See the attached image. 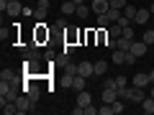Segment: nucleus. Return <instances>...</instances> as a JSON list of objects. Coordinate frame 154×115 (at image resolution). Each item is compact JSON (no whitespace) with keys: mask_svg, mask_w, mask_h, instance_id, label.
<instances>
[{"mask_svg":"<svg viewBox=\"0 0 154 115\" xmlns=\"http://www.w3.org/2000/svg\"><path fill=\"white\" fill-rule=\"evenodd\" d=\"M149 79H152V84H154V69H149Z\"/></svg>","mask_w":154,"mask_h":115,"instance_id":"obj_33","label":"nucleus"},{"mask_svg":"<svg viewBox=\"0 0 154 115\" xmlns=\"http://www.w3.org/2000/svg\"><path fill=\"white\" fill-rule=\"evenodd\" d=\"M141 113H146V115H154V97H152V95L141 100Z\"/></svg>","mask_w":154,"mask_h":115,"instance_id":"obj_12","label":"nucleus"},{"mask_svg":"<svg viewBox=\"0 0 154 115\" xmlns=\"http://www.w3.org/2000/svg\"><path fill=\"white\" fill-rule=\"evenodd\" d=\"M77 74L95 77V61H80V64H77Z\"/></svg>","mask_w":154,"mask_h":115,"instance_id":"obj_4","label":"nucleus"},{"mask_svg":"<svg viewBox=\"0 0 154 115\" xmlns=\"http://www.w3.org/2000/svg\"><path fill=\"white\" fill-rule=\"evenodd\" d=\"M126 77H121V74H118V77H116V90H118V87H126Z\"/></svg>","mask_w":154,"mask_h":115,"instance_id":"obj_30","label":"nucleus"},{"mask_svg":"<svg viewBox=\"0 0 154 115\" xmlns=\"http://www.w3.org/2000/svg\"><path fill=\"white\" fill-rule=\"evenodd\" d=\"M98 113V108H93V105H88V108H85V115H95Z\"/></svg>","mask_w":154,"mask_h":115,"instance_id":"obj_32","label":"nucleus"},{"mask_svg":"<svg viewBox=\"0 0 154 115\" xmlns=\"http://www.w3.org/2000/svg\"><path fill=\"white\" fill-rule=\"evenodd\" d=\"M23 95V87L13 79V82H3L0 79V97H5V100H11V102H16L18 97Z\"/></svg>","mask_w":154,"mask_h":115,"instance_id":"obj_1","label":"nucleus"},{"mask_svg":"<svg viewBox=\"0 0 154 115\" xmlns=\"http://www.w3.org/2000/svg\"><path fill=\"white\" fill-rule=\"evenodd\" d=\"M141 41H144V44H149V46L154 44V28H146V31H144V36H141Z\"/></svg>","mask_w":154,"mask_h":115,"instance_id":"obj_22","label":"nucleus"},{"mask_svg":"<svg viewBox=\"0 0 154 115\" xmlns=\"http://www.w3.org/2000/svg\"><path fill=\"white\" fill-rule=\"evenodd\" d=\"M146 97V95H144V87H136V84H134L131 90H128V102H134V105H141V100Z\"/></svg>","mask_w":154,"mask_h":115,"instance_id":"obj_5","label":"nucleus"},{"mask_svg":"<svg viewBox=\"0 0 154 115\" xmlns=\"http://www.w3.org/2000/svg\"><path fill=\"white\" fill-rule=\"evenodd\" d=\"M108 3H110V8H118V10H123L128 5V0H108Z\"/></svg>","mask_w":154,"mask_h":115,"instance_id":"obj_26","label":"nucleus"},{"mask_svg":"<svg viewBox=\"0 0 154 115\" xmlns=\"http://www.w3.org/2000/svg\"><path fill=\"white\" fill-rule=\"evenodd\" d=\"M23 10H26V8H23L21 3H18V0H13V3H8V8H5V13H8L11 18H18V16L23 13Z\"/></svg>","mask_w":154,"mask_h":115,"instance_id":"obj_7","label":"nucleus"},{"mask_svg":"<svg viewBox=\"0 0 154 115\" xmlns=\"http://www.w3.org/2000/svg\"><path fill=\"white\" fill-rule=\"evenodd\" d=\"M110 61H113V64H126V51L113 49V56H110Z\"/></svg>","mask_w":154,"mask_h":115,"instance_id":"obj_15","label":"nucleus"},{"mask_svg":"<svg viewBox=\"0 0 154 115\" xmlns=\"http://www.w3.org/2000/svg\"><path fill=\"white\" fill-rule=\"evenodd\" d=\"M3 3H13V0H3Z\"/></svg>","mask_w":154,"mask_h":115,"instance_id":"obj_37","label":"nucleus"},{"mask_svg":"<svg viewBox=\"0 0 154 115\" xmlns=\"http://www.w3.org/2000/svg\"><path fill=\"white\" fill-rule=\"evenodd\" d=\"M116 100H118V92H116V90L103 87V102H116Z\"/></svg>","mask_w":154,"mask_h":115,"instance_id":"obj_16","label":"nucleus"},{"mask_svg":"<svg viewBox=\"0 0 154 115\" xmlns=\"http://www.w3.org/2000/svg\"><path fill=\"white\" fill-rule=\"evenodd\" d=\"M46 13H49V0H38L36 8H33V18H36V21H44Z\"/></svg>","mask_w":154,"mask_h":115,"instance_id":"obj_3","label":"nucleus"},{"mask_svg":"<svg viewBox=\"0 0 154 115\" xmlns=\"http://www.w3.org/2000/svg\"><path fill=\"white\" fill-rule=\"evenodd\" d=\"M134 84H136V87H144V90H146V84H152V79H149V74L139 72V74H134Z\"/></svg>","mask_w":154,"mask_h":115,"instance_id":"obj_10","label":"nucleus"},{"mask_svg":"<svg viewBox=\"0 0 154 115\" xmlns=\"http://www.w3.org/2000/svg\"><path fill=\"white\" fill-rule=\"evenodd\" d=\"M149 16H152V13H149V8H139V10H136V18H134V21H136L139 26H144V23H149Z\"/></svg>","mask_w":154,"mask_h":115,"instance_id":"obj_11","label":"nucleus"},{"mask_svg":"<svg viewBox=\"0 0 154 115\" xmlns=\"http://www.w3.org/2000/svg\"><path fill=\"white\" fill-rule=\"evenodd\" d=\"M75 10H77L75 3H72V0H64V5H62V16H72Z\"/></svg>","mask_w":154,"mask_h":115,"instance_id":"obj_18","label":"nucleus"},{"mask_svg":"<svg viewBox=\"0 0 154 115\" xmlns=\"http://www.w3.org/2000/svg\"><path fill=\"white\" fill-rule=\"evenodd\" d=\"M105 72H108V61H105V59L95 61V77H103Z\"/></svg>","mask_w":154,"mask_h":115,"instance_id":"obj_17","label":"nucleus"},{"mask_svg":"<svg viewBox=\"0 0 154 115\" xmlns=\"http://www.w3.org/2000/svg\"><path fill=\"white\" fill-rule=\"evenodd\" d=\"M136 10H139V8H134V5H126V8H123V16H126L128 21H134V18H136Z\"/></svg>","mask_w":154,"mask_h":115,"instance_id":"obj_24","label":"nucleus"},{"mask_svg":"<svg viewBox=\"0 0 154 115\" xmlns=\"http://www.w3.org/2000/svg\"><path fill=\"white\" fill-rule=\"evenodd\" d=\"M103 87H108V90H116V77H108V79H105V84Z\"/></svg>","mask_w":154,"mask_h":115,"instance_id":"obj_31","label":"nucleus"},{"mask_svg":"<svg viewBox=\"0 0 154 115\" xmlns=\"http://www.w3.org/2000/svg\"><path fill=\"white\" fill-rule=\"evenodd\" d=\"M123 36L134 41V38H136V33H134V28H131V26H126V28H123Z\"/></svg>","mask_w":154,"mask_h":115,"instance_id":"obj_28","label":"nucleus"},{"mask_svg":"<svg viewBox=\"0 0 154 115\" xmlns=\"http://www.w3.org/2000/svg\"><path fill=\"white\" fill-rule=\"evenodd\" d=\"M88 13H90V5H85V3H82V5H77L75 16H77V18H88Z\"/></svg>","mask_w":154,"mask_h":115,"instance_id":"obj_23","label":"nucleus"},{"mask_svg":"<svg viewBox=\"0 0 154 115\" xmlns=\"http://www.w3.org/2000/svg\"><path fill=\"white\" fill-rule=\"evenodd\" d=\"M149 95H152V97H154V84H152V90H149Z\"/></svg>","mask_w":154,"mask_h":115,"instance_id":"obj_36","label":"nucleus"},{"mask_svg":"<svg viewBox=\"0 0 154 115\" xmlns=\"http://www.w3.org/2000/svg\"><path fill=\"white\" fill-rule=\"evenodd\" d=\"M0 79H3V82H13V79H16V72L13 69H3L0 72Z\"/></svg>","mask_w":154,"mask_h":115,"instance_id":"obj_20","label":"nucleus"},{"mask_svg":"<svg viewBox=\"0 0 154 115\" xmlns=\"http://www.w3.org/2000/svg\"><path fill=\"white\" fill-rule=\"evenodd\" d=\"M16 105H18V113H31V110H33V105H36V102H33V100L28 97L26 92H23L21 97L16 100Z\"/></svg>","mask_w":154,"mask_h":115,"instance_id":"obj_2","label":"nucleus"},{"mask_svg":"<svg viewBox=\"0 0 154 115\" xmlns=\"http://www.w3.org/2000/svg\"><path fill=\"white\" fill-rule=\"evenodd\" d=\"M123 16V10H118V8H108V18H110V21H118V18H121Z\"/></svg>","mask_w":154,"mask_h":115,"instance_id":"obj_25","label":"nucleus"},{"mask_svg":"<svg viewBox=\"0 0 154 115\" xmlns=\"http://www.w3.org/2000/svg\"><path fill=\"white\" fill-rule=\"evenodd\" d=\"M75 49H77V46H75V44H72V41H67V44H64V46H62V51H64V54H67V56H72V54H75Z\"/></svg>","mask_w":154,"mask_h":115,"instance_id":"obj_27","label":"nucleus"},{"mask_svg":"<svg viewBox=\"0 0 154 115\" xmlns=\"http://www.w3.org/2000/svg\"><path fill=\"white\" fill-rule=\"evenodd\" d=\"M149 13H154V3H152V5H149Z\"/></svg>","mask_w":154,"mask_h":115,"instance_id":"obj_35","label":"nucleus"},{"mask_svg":"<svg viewBox=\"0 0 154 115\" xmlns=\"http://www.w3.org/2000/svg\"><path fill=\"white\" fill-rule=\"evenodd\" d=\"M85 82H88V77L75 74V77H72V90H75V92H82V90H85Z\"/></svg>","mask_w":154,"mask_h":115,"instance_id":"obj_9","label":"nucleus"},{"mask_svg":"<svg viewBox=\"0 0 154 115\" xmlns=\"http://www.w3.org/2000/svg\"><path fill=\"white\" fill-rule=\"evenodd\" d=\"M146 49H149V44H144V41H136V38L131 41V54H136L139 59H141V56L146 54Z\"/></svg>","mask_w":154,"mask_h":115,"instance_id":"obj_8","label":"nucleus"},{"mask_svg":"<svg viewBox=\"0 0 154 115\" xmlns=\"http://www.w3.org/2000/svg\"><path fill=\"white\" fill-rule=\"evenodd\" d=\"M108 36H110V38H121V36H123V26L110 23V26H108Z\"/></svg>","mask_w":154,"mask_h":115,"instance_id":"obj_14","label":"nucleus"},{"mask_svg":"<svg viewBox=\"0 0 154 115\" xmlns=\"http://www.w3.org/2000/svg\"><path fill=\"white\" fill-rule=\"evenodd\" d=\"M110 23H113V21L108 18V13H100V16H98V28H108Z\"/></svg>","mask_w":154,"mask_h":115,"instance_id":"obj_19","label":"nucleus"},{"mask_svg":"<svg viewBox=\"0 0 154 115\" xmlns=\"http://www.w3.org/2000/svg\"><path fill=\"white\" fill-rule=\"evenodd\" d=\"M110 3L108 0H90V10L95 13V16H100V13H108Z\"/></svg>","mask_w":154,"mask_h":115,"instance_id":"obj_6","label":"nucleus"},{"mask_svg":"<svg viewBox=\"0 0 154 115\" xmlns=\"http://www.w3.org/2000/svg\"><path fill=\"white\" fill-rule=\"evenodd\" d=\"M72 3H75V5H82V3H85V0H72Z\"/></svg>","mask_w":154,"mask_h":115,"instance_id":"obj_34","label":"nucleus"},{"mask_svg":"<svg viewBox=\"0 0 154 115\" xmlns=\"http://www.w3.org/2000/svg\"><path fill=\"white\" fill-rule=\"evenodd\" d=\"M116 92H118V97H121V100H128V87H118Z\"/></svg>","mask_w":154,"mask_h":115,"instance_id":"obj_29","label":"nucleus"},{"mask_svg":"<svg viewBox=\"0 0 154 115\" xmlns=\"http://www.w3.org/2000/svg\"><path fill=\"white\" fill-rule=\"evenodd\" d=\"M110 105H113V115H116V113H123V110H126V100H121V97L116 100V102H110Z\"/></svg>","mask_w":154,"mask_h":115,"instance_id":"obj_21","label":"nucleus"},{"mask_svg":"<svg viewBox=\"0 0 154 115\" xmlns=\"http://www.w3.org/2000/svg\"><path fill=\"white\" fill-rule=\"evenodd\" d=\"M77 105H82V108H88V105H93V95L90 92H77Z\"/></svg>","mask_w":154,"mask_h":115,"instance_id":"obj_13","label":"nucleus"}]
</instances>
